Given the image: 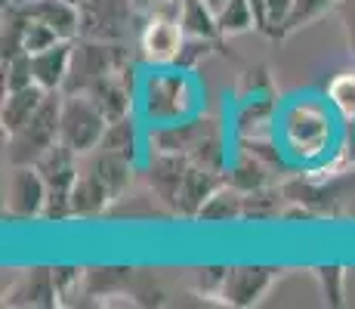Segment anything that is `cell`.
Here are the masks:
<instances>
[{
	"label": "cell",
	"mask_w": 355,
	"mask_h": 309,
	"mask_svg": "<svg viewBox=\"0 0 355 309\" xmlns=\"http://www.w3.org/2000/svg\"><path fill=\"white\" fill-rule=\"evenodd\" d=\"M315 278L322 285V297L327 306H343V285H346V269L337 263L331 266H318Z\"/></svg>",
	"instance_id": "cell-28"
},
{
	"label": "cell",
	"mask_w": 355,
	"mask_h": 309,
	"mask_svg": "<svg viewBox=\"0 0 355 309\" xmlns=\"http://www.w3.org/2000/svg\"><path fill=\"white\" fill-rule=\"evenodd\" d=\"M182 40H186V31H182L180 19L148 12L146 25L139 28V56L148 65H173Z\"/></svg>",
	"instance_id": "cell-9"
},
{
	"label": "cell",
	"mask_w": 355,
	"mask_h": 309,
	"mask_svg": "<svg viewBox=\"0 0 355 309\" xmlns=\"http://www.w3.org/2000/svg\"><path fill=\"white\" fill-rule=\"evenodd\" d=\"M80 12V37L124 40L133 34L139 10L133 0H71Z\"/></svg>",
	"instance_id": "cell-7"
},
{
	"label": "cell",
	"mask_w": 355,
	"mask_h": 309,
	"mask_svg": "<svg viewBox=\"0 0 355 309\" xmlns=\"http://www.w3.org/2000/svg\"><path fill=\"white\" fill-rule=\"evenodd\" d=\"M266 93H275L272 90V78L263 72V68H257V72H244L241 84H238V99H244V96H266Z\"/></svg>",
	"instance_id": "cell-32"
},
{
	"label": "cell",
	"mask_w": 355,
	"mask_h": 309,
	"mask_svg": "<svg viewBox=\"0 0 355 309\" xmlns=\"http://www.w3.org/2000/svg\"><path fill=\"white\" fill-rule=\"evenodd\" d=\"M62 99H65V93H46L37 115H34L22 130L6 136V161H10L12 167H16V164H37V158L44 155L53 142H59Z\"/></svg>",
	"instance_id": "cell-5"
},
{
	"label": "cell",
	"mask_w": 355,
	"mask_h": 309,
	"mask_svg": "<svg viewBox=\"0 0 355 309\" xmlns=\"http://www.w3.org/2000/svg\"><path fill=\"white\" fill-rule=\"evenodd\" d=\"M201 112L204 102L195 72L176 65H148V72L136 81V115L146 127L189 121Z\"/></svg>",
	"instance_id": "cell-2"
},
{
	"label": "cell",
	"mask_w": 355,
	"mask_h": 309,
	"mask_svg": "<svg viewBox=\"0 0 355 309\" xmlns=\"http://www.w3.org/2000/svg\"><path fill=\"white\" fill-rule=\"evenodd\" d=\"M155 3H158V0H133V6H136V10H139V16H148Z\"/></svg>",
	"instance_id": "cell-35"
},
{
	"label": "cell",
	"mask_w": 355,
	"mask_h": 309,
	"mask_svg": "<svg viewBox=\"0 0 355 309\" xmlns=\"http://www.w3.org/2000/svg\"><path fill=\"white\" fill-rule=\"evenodd\" d=\"M46 183L34 164H16L6 180V214L12 219H44Z\"/></svg>",
	"instance_id": "cell-8"
},
{
	"label": "cell",
	"mask_w": 355,
	"mask_h": 309,
	"mask_svg": "<svg viewBox=\"0 0 355 309\" xmlns=\"http://www.w3.org/2000/svg\"><path fill=\"white\" fill-rule=\"evenodd\" d=\"M80 161H84L87 170H93V174H96L99 180L105 183V189L112 192L114 201H121V198L127 195V189L133 185L136 167H139L136 161H130V158H124V155L108 152V149H102V146L93 149L90 155H84Z\"/></svg>",
	"instance_id": "cell-14"
},
{
	"label": "cell",
	"mask_w": 355,
	"mask_h": 309,
	"mask_svg": "<svg viewBox=\"0 0 355 309\" xmlns=\"http://www.w3.org/2000/svg\"><path fill=\"white\" fill-rule=\"evenodd\" d=\"M180 25L186 31V37H214V40L223 37L216 10H210L204 0H182Z\"/></svg>",
	"instance_id": "cell-23"
},
{
	"label": "cell",
	"mask_w": 355,
	"mask_h": 309,
	"mask_svg": "<svg viewBox=\"0 0 355 309\" xmlns=\"http://www.w3.org/2000/svg\"><path fill=\"white\" fill-rule=\"evenodd\" d=\"M44 99H46V90L37 84L3 93V108H0V127H3V133L12 136L16 130H22L25 124L37 115V108L44 106Z\"/></svg>",
	"instance_id": "cell-18"
},
{
	"label": "cell",
	"mask_w": 355,
	"mask_h": 309,
	"mask_svg": "<svg viewBox=\"0 0 355 309\" xmlns=\"http://www.w3.org/2000/svg\"><path fill=\"white\" fill-rule=\"evenodd\" d=\"M275 136L293 164H318L337 149V112L327 99L297 96L278 108Z\"/></svg>",
	"instance_id": "cell-1"
},
{
	"label": "cell",
	"mask_w": 355,
	"mask_h": 309,
	"mask_svg": "<svg viewBox=\"0 0 355 309\" xmlns=\"http://www.w3.org/2000/svg\"><path fill=\"white\" fill-rule=\"evenodd\" d=\"M59 31L56 28H50L46 22H40V19H34L31 16V22H28V28H25V53H40V50H46V47H53V44H59Z\"/></svg>",
	"instance_id": "cell-31"
},
{
	"label": "cell",
	"mask_w": 355,
	"mask_h": 309,
	"mask_svg": "<svg viewBox=\"0 0 355 309\" xmlns=\"http://www.w3.org/2000/svg\"><path fill=\"white\" fill-rule=\"evenodd\" d=\"M327 106L337 112V118L343 121H355V68L352 72H340L327 81L324 90Z\"/></svg>",
	"instance_id": "cell-25"
},
{
	"label": "cell",
	"mask_w": 355,
	"mask_h": 309,
	"mask_svg": "<svg viewBox=\"0 0 355 309\" xmlns=\"http://www.w3.org/2000/svg\"><path fill=\"white\" fill-rule=\"evenodd\" d=\"M59 287H56V278H53V266L44 269H28L22 272V278L16 281L10 294H6V303L10 306H56L59 303Z\"/></svg>",
	"instance_id": "cell-16"
},
{
	"label": "cell",
	"mask_w": 355,
	"mask_h": 309,
	"mask_svg": "<svg viewBox=\"0 0 355 309\" xmlns=\"http://www.w3.org/2000/svg\"><path fill=\"white\" fill-rule=\"evenodd\" d=\"M31 84H34L31 53H22V56L3 59V93L22 90V87H31Z\"/></svg>",
	"instance_id": "cell-29"
},
{
	"label": "cell",
	"mask_w": 355,
	"mask_h": 309,
	"mask_svg": "<svg viewBox=\"0 0 355 309\" xmlns=\"http://www.w3.org/2000/svg\"><path fill=\"white\" fill-rule=\"evenodd\" d=\"M204 3H207V6H210V10H216V12H220V10H223V6H226V0H204Z\"/></svg>",
	"instance_id": "cell-36"
},
{
	"label": "cell",
	"mask_w": 355,
	"mask_h": 309,
	"mask_svg": "<svg viewBox=\"0 0 355 309\" xmlns=\"http://www.w3.org/2000/svg\"><path fill=\"white\" fill-rule=\"evenodd\" d=\"M34 167L40 170L46 183V210L44 219L46 223H65L71 214V189L74 180L80 174V155L71 152L65 142H53L44 155L37 158Z\"/></svg>",
	"instance_id": "cell-4"
},
{
	"label": "cell",
	"mask_w": 355,
	"mask_h": 309,
	"mask_svg": "<svg viewBox=\"0 0 355 309\" xmlns=\"http://www.w3.org/2000/svg\"><path fill=\"white\" fill-rule=\"evenodd\" d=\"M275 278H278L275 266H229L220 287V297L223 303L235 309L257 306L269 294V287L275 285Z\"/></svg>",
	"instance_id": "cell-10"
},
{
	"label": "cell",
	"mask_w": 355,
	"mask_h": 309,
	"mask_svg": "<svg viewBox=\"0 0 355 309\" xmlns=\"http://www.w3.org/2000/svg\"><path fill=\"white\" fill-rule=\"evenodd\" d=\"M340 19H343V28H346V47H349V56L355 62V0H343L337 6Z\"/></svg>",
	"instance_id": "cell-34"
},
{
	"label": "cell",
	"mask_w": 355,
	"mask_h": 309,
	"mask_svg": "<svg viewBox=\"0 0 355 309\" xmlns=\"http://www.w3.org/2000/svg\"><path fill=\"white\" fill-rule=\"evenodd\" d=\"M272 174H275V167L266 164L263 158L250 155L248 149H235L229 170H226V183L235 185L238 192H257V189L272 185Z\"/></svg>",
	"instance_id": "cell-20"
},
{
	"label": "cell",
	"mask_w": 355,
	"mask_h": 309,
	"mask_svg": "<svg viewBox=\"0 0 355 309\" xmlns=\"http://www.w3.org/2000/svg\"><path fill=\"white\" fill-rule=\"evenodd\" d=\"M139 121L142 118L136 112H130L118 121H108L105 136H102L99 146L108 149V152H114V155H124L130 161L142 164V149H148V146H146V130H142Z\"/></svg>",
	"instance_id": "cell-17"
},
{
	"label": "cell",
	"mask_w": 355,
	"mask_h": 309,
	"mask_svg": "<svg viewBox=\"0 0 355 309\" xmlns=\"http://www.w3.org/2000/svg\"><path fill=\"white\" fill-rule=\"evenodd\" d=\"M216 19H220L223 37H235V34H244V31H259L257 12L250 6V0H226V6L216 12Z\"/></svg>",
	"instance_id": "cell-26"
},
{
	"label": "cell",
	"mask_w": 355,
	"mask_h": 309,
	"mask_svg": "<svg viewBox=\"0 0 355 309\" xmlns=\"http://www.w3.org/2000/svg\"><path fill=\"white\" fill-rule=\"evenodd\" d=\"M263 3H266V34L275 37L278 28L284 25V19L291 16L293 0H263Z\"/></svg>",
	"instance_id": "cell-33"
},
{
	"label": "cell",
	"mask_w": 355,
	"mask_h": 309,
	"mask_svg": "<svg viewBox=\"0 0 355 309\" xmlns=\"http://www.w3.org/2000/svg\"><path fill=\"white\" fill-rule=\"evenodd\" d=\"M71 56H74V40H59V44L34 53L31 56L34 84L44 87L46 93H65V81H68V72H71Z\"/></svg>",
	"instance_id": "cell-13"
},
{
	"label": "cell",
	"mask_w": 355,
	"mask_h": 309,
	"mask_svg": "<svg viewBox=\"0 0 355 309\" xmlns=\"http://www.w3.org/2000/svg\"><path fill=\"white\" fill-rule=\"evenodd\" d=\"M198 219H201V223H235V219H244V192L223 183L220 189L204 201V208L198 210Z\"/></svg>",
	"instance_id": "cell-22"
},
{
	"label": "cell",
	"mask_w": 355,
	"mask_h": 309,
	"mask_svg": "<svg viewBox=\"0 0 355 309\" xmlns=\"http://www.w3.org/2000/svg\"><path fill=\"white\" fill-rule=\"evenodd\" d=\"M25 6L34 19L56 28L62 40L80 37V12L71 0H25Z\"/></svg>",
	"instance_id": "cell-21"
},
{
	"label": "cell",
	"mask_w": 355,
	"mask_h": 309,
	"mask_svg": "<svg viewBox=\"0 0 355 309\" xmlns=\"http://www.w3.org/2000/svg\"><path fill=\"white\" fill-rule=\"evenodd\" d=\"M340 3H343V0H293V6H291V16L284 19V25H282V28H278L275 40H284V37H291V34L303 31L306 25H312V22H315V19H322L324 12L337 10Z\"/></svg>",
	"instance_id": "cell-24"
},
{
	"label": "cell",
	"mask_w": 355,
	"mask_h": 309,
	"mask_svg": "<svg viewBox=\"0 0 355 309\" xmlns=\"http://www.w3.org/2000/svg\"><path fill=\"white\" fill-rule=\"evenodd\" d=\"M223 183H226L223 174H214V170L201 167V164H189L186 180H182V189H180V201H176V217L198 219V210L204 208V201H207Z\"/></svg>",
	"instance_id": "cell-15"
},
{
	"label": "cell",
	"mask_w": 355,
	"mask_h": 309,
	"mask_svg": "<svg viewBox=\"0 0 355 309\" xmlns=\"http://www.w3.org/2000/svg\"><path fill=\"white\" fill-rule=\"evenodd\" d=\"M108 118L99 112V106L87 93H65L62 115H59V142H65L80 158L99 149L105 136Z\"/></svg>",
	"instance_id": "cell-6"
},
{
	"label": "cell",
	"mask_w": 355,
	"mask_h": 309,
	"mask_svg": "<svg viewBox=\"0 0 355 309\" xmlns=\"http://www.w3.org/2000/svg\"><path fill=\"white\" fill-rule=\"evenodd\" d=\"M275 217H282V192L275 185L244 192V219L263 223V219H275Z\"/></svg>",
	"instance_id": "cell-27"
},
{
	"label": "cell",
	"mask_w": 355,
	"mask_h": 309,
	"mask_svg": "<svg viewBox=\"0 0 355 309\" xmlns=\"http://www.w3.org/2000/svg\"><path fill=\"white\" fill-rule=\"evenodd\" d=\"M124 65H130V50L124 40L74 37V56L65 81V93H87L96 81L121 72Z\"/></svg>",
	"instance_id": "cell-3"
},
{
	"label": "cell",
	"mask_w": 355,
	"mask_h": 309,
	"mask_svg": "<svg viewBox=\"0 0 355 309\" xmlns=\"http://www.w3.org/2000/svg\"><path fill=\"white\" fill-rule=\"evenodd\" d=\"M93 102L99 106V112L105 115L108 121H118L124 115L136 112V87H133V62L124 65L121 72L114 74H105L102 81L87 90Z\"/></svg>",
	"instance_id": "cell-12"
},
{
	"label": "cell",
	"mask_w": 355,
	"mask_h": 309,
	"mask_svg": "<svg viewBox=\"0 0 355 309\" xmlns=\"http://www.w3.org/2000/svg\"><path fill=\"white\" fill-rule=\"evenodd\" d=\"M112 201L114 198H112V192L105 189V183H102L93 170H87L84 161H80V174L71 189V214L74 217H99V214H105Z\"/></svg>",
	"instance_id": "cell-19"
},
{
	"label": "cell",
	"mask_w": 355,
	"mask_h": 309,
	"mask_svg": "<svg viewBox=\"0 0 355 309\" xmlns=\"http://www.w3.org/2000/svg\"><path fill=\"white\" fill-rule=\"evenodd\" d=\"M216 44H220V40H214V37H186L173 65L176 68H186V72H195V68L201 65V59H207L210 53L216 50Z\"/></svg>",
	"instance_id": "cell-30"
},
{
	"label": "cell",
	"mask_w": 355,
	"mask_h": 309,
	"mask_svg": "<svg viewBox=\"0 0 355 309\" xmlns=\"http://www.w3.org/2000/svg\"><path fill=\"white\" fill-rule=\"evenodd\" d=\"M186 155H170V152H148L146 155V183L152 189V195L158 198L161 208H167V214L176 217V201H180V189L189 170Z\"/></svg>",
	"instance_id": "cell-11"
}]
</instances>
